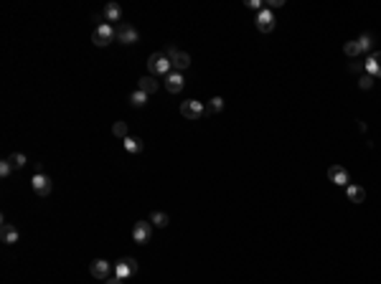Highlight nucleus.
I'll return each mask as SVG.
<instances>
[{"label":"nucleus","instance_id":"obj_18","mask_svg":"<svg viewBox=\"0 0 381 284\" xmlns=\"http://www.w3.org/2000/svg\"><path fill=\"white\" fill-rule=\"evenodd\" d=\"M142 147H145V145H142L140 137H127V140H125V150H127L130 155H140Z\"/></svg>","mask_w":381,"mask_h":284},{"label":"nucleus","instance_id":"obj_20","mask_svg":"<svg viewBox=\"0 0 381 284\" xmlns=\"http://www.w3.org/2000/svg\"><path fill=\"white\" fill-rule=\"evenodd\" d=\"M150 223L158 226V228H165V226H168V216H165L163 211H152V213H150Z\"/></svg>","mask_w":381,"mask_h":284},{"label":"nucleus","instance_id":"obj_13","mask_svg":"<svg viewBox=\"0 0 381 284\" xmlns=\"http://www.w3.org/2000/svg\"><path fill=\"white\" fill-rule=\"evenodd\" d=\"M137 89H140V92H145L147 97H150V94H155V92H158V79H155V76H150V74H147V76H142V79L137 81Z\"/></svg>","mask_w":381,"mask_h":284},{"label":"nucleus","instance_id":"obj_25","mask_svg":"<svg viewBox=\"0 0 381 284\" xmlns=\"http://www.w3.org/2000/svg\"><path fill=\"white\" fill-rule=\"evenodd\" d=\"M358 87H361L363 92H368V89L373 87V76H371V74H361V79H358Z\"/></svg>","mask_w":381,"mask_h":284},{"label":"nucleus","instance_id":"obj_7","mask_svg":"<svg viewBox=\"0 0 381 284\" xmlns=\"http://www.w3.org/2000/svg\"><path fill=\"white\" fill-rule=\"evenodd\" d=\"M117 41H120V44H125V46H132V44H137V41H140V33H137L135 26L120 23L117 26Z\"/></svg>","mask_w":381,"mask_h":284},{"label":"nucleus","instance_id":"obj_11","mask_svg":"<svg viewBox=\"0 0 381 284\" xmlns=\"http://www.w3.org/2000/svg\"><path fill=\"white\" fill-rule=\"evenodd\" d=\"M109 271H112V264H109L107 259H94V261L89 264V274H92L94 279H109Z\"/></svg>","mask_w":381,"mask_h":284},{"label":"nucleus","instance_id":"obj_19","mask_svg":"<svg viewBox=\"0 0 381 284\" xmlns=\"http://www.w3.org/2000/svg\"><path fill=\"white\" fill-rule=\"evenodd\" d=\"M112 135L114 137H120V140H127L130 135H127V122H114V125H112Z\"/></svg>","mask_w":381,"mask_h":284},{"label":"nucleus","instance_id":"obj_2","mask_svg":"<svg viewBox=\"0 0 381 284\" xmlns=\"http://www.w3.org/2000/svg\"><path fill=\"white\" fill-rule=\"evenodd\" d=\"M170 59L165 56V54H152L150 59H147V71H150V76H168L170 74Z\"/></svg>","mask_w":381,"mask_h":284},{"label":"nucleus","instance_id":"obj_21","mask_svg":"<svg viewBox=\"0 0 381 284\" xmlns=\"http://www.w3.org/2000/svg\"><path fill=\"white\" fill-rule=\"evenodd\" d=\"M130 104H132V107H145V104H147V94L140 92V89H135V92L130 94Z\"/></svg>","mask_w":381,"mask_h":284},{"label":"nucleus","instance_id":"obj_12","mask_svg":"<svg viewBox=\"0 0 381 284\" xmlns=\"http://www.w3.org/2000/svg\"><path fill=\"white\" fill-rule=\"evenodd\" d=\"M183 87H185V81H183L180 71H170V74L165 76V89H168L170 94H178V92H183Z\"/></svg>","mask_w":381,"mask_h":284},{"label":"nucleus","instance_id":"obj_29","mask_svg":"<svg viewBox=\"0 0 381 284\" xmlns=\"http://www.w3.org/2000/svg\"><path fill=\"white\" fill-rule=\"evenodd\" d=\"M247 6H249V8H254V11H262V0H249Z\"/></svg>","mask_w":381,"mask_h":284},{"label":"nucleus","instance_id":"obj_22","mask_svg":"<svg viewBox=\"0 0 381 284\" xmlns=\"http://www.w3.org/2000/svg\"><path fill=\"white\" fill-rule=\"evenodd\" d=\"M221 109H224V99H221V97L209 99V104H206V114H219Z\"/></svg>","mask_w":381,"mask_h":284},{"label":"nucleus","instance_id":"obj_9","mask_svg":"<svg viewBox=\"0 0 381 284\" xmlns=\"http://www.w3.org/2000/svg\"><path fill=\"white\" fill-rule=\"evenodd\" d=\"M152 238V223L150 221H137L132 228V241L135 243H147Z\"/></svg>","mask_w":381,"mask_h":284},{"label":"nucleus","instance_id":"obj_6","mask_svg":"<svg viewBox=\"0 0 381 284\" xmlns=\"http://www.w3.org/2000/svg\"><path fill=\"white\" fill-rule=\"evenodd\" d=\"M163 54L170 59V66H173L175 71H185V69L190 66V56H188L185 51H178V49H165Z\"/></svg>","mask_w":381,"mask_h":284},{"label":"nucleus","instance_id":"obj_8","mask_svg":"<svg viewBox=\"0 0 381 284\" xmlns=\"http://www.w3.org/2000/svg\"><path fill=\"white\" fill-rule=\"evenodd\" d=\"M254 26L259 33H272L275 31V13L272 11H259L254 18Z\"/></svg>","mask_w":381,"mask_h":284},{"label":"nucleus","instance_id":"obj_26","mask_svg":"<svg viewBox=\"0 0 381 284\" xmlns=\"http://www.w3.org/2000/svg\"><path fill=\"white\" fill-rule=\"evenodd\" d=\"M8 160H11V165H13V168H23V165H26V162H28L23 152H16V155H11Z\"/></svg>","mask_w":381,"mask_h":284},{"label":"nucleus","instance_id":"obj_3","mask_svg":"<svg viewBox=\"0 0 381 284\" xmlns=\"http://www.w3.org/2000/svg\"><path fill=\"white\" fill-rule=\"evenodd\" d=\"M31 188H33V193L36 195H51V190H54V180L46 175V173H33V178H31Z\"/></svg>","mask_w":381,"mask_h":284},{"label":"nucleus","instance_id":"obj_28","mask_svg":"<svg viewBox=\"0 0 381 284\" xmlns=\"http://www.w3.org/2000/svg\"><path fill=\"white\" fill-rule=\"evenodd\" d=\"M104 284H125V279H120V276H109V279H104Z\"/></svg>","mask_w":381,"mask_h":284},{"label":"nucleus","instance_id":"obj_16","mask_svg":"<svg viewBox=\"0 0 381 284\" xmlns=\"http://www.w3.org/2000/svg\"><path fill=\"white\" fill-rule=\"evenodd\" d=\"M363 66H366V71H368L371 76H381V54H378V51L371 54V59H368Z\"/></svg>","mask_w":381,"mask_h":284},{"label":"nucleus","instance_id":"obj_24","mask_svg":"<svg viewBox=\"0 0 381 284\" xmlns=\"http://www.w3.org/2000/svg\"><path fill=\"white\" fill-rule=\"evenodd\" d=\"M358 41V49H361V54H366V51H371V46H373V36L371 33H363L361 38H356Z\"/></svg>","mask_w":381,"mask_h":284},{"label":"nucleus","instance_id":"obj_15","mask_svg":"<svg viewBox=\"0 0 381 284\" xmlns=\"http://www.w3.org/2000/svg\"><path fill=\"white\" fill-rule=\"evenodd\" d=\"M346 195H348V200L351 203H363L366 200V190L361 188V185H346Z\"/></svg>","mask_w":381,"mask_h":284},{"label":"nucleus","instance_id":"obj_5","mask_svg":"<svg viewBox=\"0 0 381 284\" xmlns=\"http://www.w3.org/2000/svg\"><path fill=\"white\" fill-rule=\"evenodd\" d=\"M137 274V261L132 256H125L120 259L117 264H114V276H120V279H130Z\"/></svg>","mask_w":381,"mask_h":284},{"label":"nucleus","instance_id":"obj_23","mask_svg":"<svg viewBox=\"0 0 381 284\" xmlns=\"http://www.w3.org/2000/svg\"><path fill=\"white\" fill-rule=\"evenodd\" d=\"M343 54H346L348 59H356V56H361V49H358V41H348L346 46H343Z\"/></svg>","mask_w":381,"mask_h":284},{"label":"nucleus","instance_id":"obj_1","mask_svg":"<svg viewBox=\"0 0 381 284\" xmlns=\"http://www.w3.org/2000/svg\"><path fill=\"white\" fill-rule=\"evenodd\" d=\"M114 38H117V28H114L112 23H99L94 28V33H92V44L99 46V49H104V46L112 44Z\"/></svg>","mask_w":381,"mask_h":284},{"label":"nucleus","instance_id":"obj_10","mask_svg":"<svg viewBox=\"0 0 381 284\" xmlns=\"http://www.w3.org/2000/svg\"><path fill=\"white\" fill-rule=\"evenodd\" d=\"M328 180L335 183V185H351L348 170L343 168V165H330V168H328Z\"/></svg>","mask_w":381,"mask_h":284},{"label":"nucleus","instance_id":"obj_17","mask_svg":"<svg viewBox=\"0 0 381 284\" xmlns=\"http://www.w3.org/2000/svg\"><path fill=\"white\" fill-rule=\"evenodd\" d=\"M104 18H107L109 23H117V21L122 18V8H120L117 3H107V6H104Z\"/></svg>","mask_w":381,"mask_h":284},{"label":"nucleus","instance_id":"obj_30","mask_svg":"<svg viewBox=\"0 0 381 284\" xmlns=\"http://www.w3.org/2000/svg\"><path fill=\"white\" fill-rule=\"evenodd\" d=\"M270 6H272V8H282L285 0H270Z\"/></svg>","mask_w":381,"mask_h":284},{"label":"nucleus","instance_id":"obj_4","mask_svg":"<svg viewBox=\"0 0 381 284\" xmlns=\"http://www.w3.org/2000/svg\"><path fill=\"white\" fill-rule=\"evenodd\" d=\"M204 114H206V107L201 102H196V99H185L180 104V117L183 119H201Z\"/></svg>","mask_w":381,"mask_h":284},{"label":"nucleus","instance_id":"obj_27","mask_svg":"<svg viewBox=\"0 0 381 284\" xmlns=\"http://www.w3.org/2000/svg\"><path fill=\"white\" fill-rule=\"evenodd\" d=\"M11 170H13V165H11V160L6 157L3 162H0V175H3V178H8V175H11Z\"/></svg>","mask_w":381,"mask_h":284},{"label":"nucleus","instance_id":"obj_14","mask_svg":"<svg viewBox=\"0 0 381 284\" xmlns=\"http://www.w3.org/2000/svg\"><path fill=\"white\" fill-rule=\"evenodd\" d=\"M0 238H3V243H16L21 238V233L11 223H3V226H0Z\"/></svg>","mask_w":381,"mask_h":284}]
</instances>
